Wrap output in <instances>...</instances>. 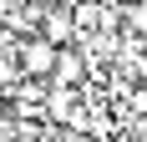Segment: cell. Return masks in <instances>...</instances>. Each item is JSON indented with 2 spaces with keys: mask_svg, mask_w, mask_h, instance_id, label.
I'll use <instances>...</instances> for the list:
<instances>
[{
  "mask_svg": "<svg viewBox=\"0 0 147 142\" xmlns=\"http://www.w3.org/2000/svg\"><path fill=\"white\" fill-rule=\"evenodd\" d=\"M41 41H51V46H71L76 41V26H71V5H46V15H41V30H36Z\"/></svg>",
  "mask_w": 147,
  "mask_h": 142,
  "instance_id": "cell-4",
  "label": "cell"
},
{
  "mask_svg": "<svg viewBox=\"0 0 147 142\" xmlns=\"http://www.w3.org/2000/svg\"><path fill=\"white\" fill-rule=\"evenodd\" d=\"M56 51H61V46L41 41V36H20V41H15V66H20V76H30V81H51Z\"/></svg>",
  "mask_w": 147,
  "mask_h": 142,
  "instance_id": "cell-2",
  "label": "cell"
},
{
  "mask_svg": "<svg viewBox=\"0 0 147 142\" xmlns=\"http://www.w3.org/2000/svg\"><path fill=\"white\" fill-rule=\"evenodd\" d=\"M107 5H132V0H107Z\"/></svg>",
  "mask_w": 147,
  "mask_h": 142,
  "instance_id": "cell-6",
  "label": "cell"
},
{
  "mask_svg": "<svg viewBox=\"0 0 147 142\" xmlns=\"http://www.w3.org/2000/svg\"><path fill=\"white\" fill-rule=\"evenodd\" d=\"M91 81V61H86V51L81 46H61L56 51V66H51V86H86Z\"/></svg>",
  "mask_w": 147,
  "mask_h": 142,
  "instance_id": "cell-3",
  "label": "cell"
},
{
  "mask_svg": "<svg viewBox=\"0 0 147 142\" xmlns=\"http://www.w3.org/2000/svg\"><path fill=\"white\" fill-rule=\"evenodd\" d=\"M10 5H15V0H0V26H5V15H10Z\"/></svg>",
  "mask_w": 147,
  "mask_h": 142,
  "instance_id": "cell-5",
  "label": "cell"
},
{
  "mask_svg": "<svg viewBox=\"0 0 147 142\" xmlns=\"http://www.w3.org/2000/svg\"><path fill=\"white\" fill-rule=\"evenodd\" d=\"M46 122L86 132V86H46Z\"/></svg>",
  "mask_w": 147,
  "mask_h": 142,
  "instance_id": "cell-1",
  "label": "cell"
}]
</instances>
